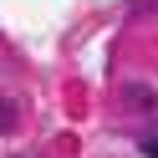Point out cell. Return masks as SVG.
<instances>
[{
    "instance_id": "cell-2",
    "label": "cell",
    "mask_w": 158,
    "mask_h": 158,
    "mask_svg": "<svg viewBox=\"0 0 158 158\" xmlns=\"http://www.w3.org/2000/svg\"><path fill=\"white\" fill-rule=\"evenodd\" d=\"M143 153H148V158H158V138H143Z\"/></svg>"
},
{
    "instance_id": "cell-1",
    "label": "cell",
    "mask_w": 158,
    "mask_h": 158,
    "mask_svg": "<svg viewBox=\"0 0 158 158\" xmlns=\"http://www.w3.org/2000/svg\"><path fill=\"white\" fill-rule=\"evenodd\" d=\"M10 117H15V107H10V102H0V133L10 127Z\"/></svg>"
}]
</instances>
